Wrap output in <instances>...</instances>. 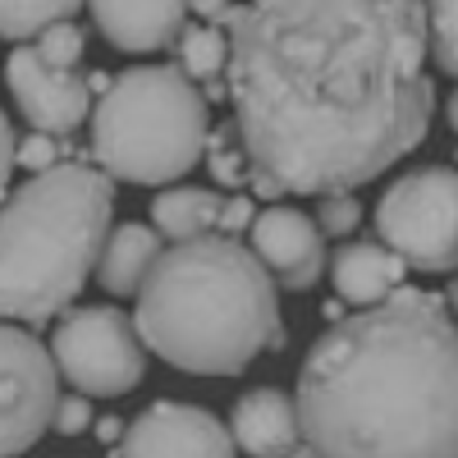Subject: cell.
I'll return each instance as SVG.
<instances>
[{"label":"cell","mask_w":458,"mask_h":458,"mask_svg":"<svg viewBox=\"0 0 458 458\" xmlns=\"http://www.w3.org/2000/svg\"><path fill=\"white\" fill-rule=\"evenodd\" d=\"M225 28V97L257 198L353 193L427 142L422 0H248Z\"/></svg>","instance_id":"cell-1"},{"label":"cell","mask_w":458,"mask_h":458,"mask_svg":"<svg viewBox=\"0 0 458 458\" xmlns=\"http://www.w3.org/2000/svg\"><path fill=\"white\" fill-rule=\"evenodd\" d=\"M298 440L317 458H458V330L422 289L330 321L293 390Z\"/></svg>","instance_id":"cell-2"},{"label":"cell","mask_w":458,"mask_h":458,"mask_svg":"<svg viewBox=\"0 0 458 458\" xmlns=\"http://www.w3.org/2000/svg\"><path fill=\"white\" fill-rule=\"evenodd\" d=\"M133 298L142 349L174 371L239 376L257 353L284 349L276 280L234 234H198L161 248Z\"/></svg>","instance_id":"cell-3"},{"label":"cell","mask_w":458,"mask_h":458,"mask_svg":"<svg viewBox=\"0 0 458 458\" xmlns=\"http://www.w3.org/2000/svg\"><path fill=\"white\" fill-rule=\"evenodd\" d=\"M114 183L97 165L55 161L0 202V321L47 326L92 280L110 234Z\"/></svg>","instance_id":"cell-4"},{"label":"cell","mask_w":458,"mask_h":458,"mask_svg":"<svg viewBox=\"0 0 458 458\" xmlns=\"http://www.w3.org/2000/svg\"><path fill=\"white\" fill-rule=\"evenodd\" d=\"M211 114L179 64H133L92 110V161L124 183H174L202 161Z\"/></svg>","instance_id":"cell-5"},{"label":"cell","mask_w":458,"mask_h":458,"mask_svg":"<svg viewBox=\"0 0 458 458\" xmlns=\"http://www.w3.org/2000/svg\"><path fill=\"white\" fill-rule=\"evenodd\" d=\"M376 234L408 271L449 276L458 261V174L454 165H417L386 188Z\"/></svg>","instance_id":"cell-6"},{"label":"cell","mask_w":458,"mask_h":458,"mask_svg":"<svg viewBox=\"0 0 458 458\" xmlns=\"http://www.w3.org/2000/svg\"><path fill=\"white\" fill-rule=\"evenodd\" d=\"M51 362L79 394L120 399L138 390L147 349L120 308H69L51 335Z\"/></svg>","instance_id":"cell-7"},{"label":"cell","mask_w":458,"mask_h":458,"mask_svg":"<svg viewBox=\"0 0 458 458\" xmlns=\"http://www.w3.org/2000/svg\"><path fill=\"white\" fill-rule=\"evenodd\" d=\"M60 371L32 330L0 321V458H19L51 431Z\"/></svg>","instance_id":"cell-8"},{"label":"cell","mask_w":458,"mask_h":458,"mask_svg":"<svg viewBox=\"0 0 458 458\" xmlns=\"http://www.w3.org/2000/svg\"><path fill=\"white\" fill-rule=\"evenodd\" d=\"M229 427L198 403L161 399L142 408L120 436V458H234Z\"/></svg>","instance_id":"cell-9"},{"label":"cell","mask_w":458,"mask_h":458,"mask_svg":"<svg viewBox=\"0 0 458 458\" xmlns=\"http://www.w3.org/2000/svg\"><path fill=\"white\" fill-rule=\"evenodd\" d=\"M5 83H10V97L19 106V114L37 129V133H51V138H69L88 120L92 110V92H88V79H79L73 69H51L37 60L32 47L23 51H10L5 60Z\"/></svg>","instance_id":"cell-10"},{"label":"cell","mask_w":458,"mask_h":458,"mask_svg":"<svg viewBox=\"0 0 458 458\" xmlns=\"http://www.w3.org/2000/svg\"><path fill=\"white\" fill-rule=\"evenodd\" d=\"M248 234H252V243H248L252 257L266 266V276L280 289L302 293L326 276V234L298 207H284V202L266 207L261 216H252Z\"/></svg>","instance_id":"cell-11"},{"label":"cell","mask_w":458,"mask_h":458,"mask_svg":"<svg viewBox=\"0 0 458 458\" xmlns=\"http://www.w3.org/2000/svg\"><path fill=\"white\" fill-rule=\"evenodd\" d=\"M88 10L114 51L151 55L179 37L188 0H88Z\"/></svg>","instance_id":"cell-12"},{"label":"cell","mask_w":458,"mask_h":458,"mask_svg":"<svg viewBox=\"0 0 458 458\" xmlns=\"http://www.w3.org/2000/svg\"><path fill=\"white\" fill-rule=\"evenodd\" d=\"M229 440H234V449H243L252 458H284L298 445L293 399L276 386L248 390L234 403V412H229Z\"/></svg>","instance_id":"cell-13"},{"label":"cell","mask_w":458,"mask_h":458,"mask_svg":"<svg viewBox=\"0 0 458 458\" xmlns=\"http://www.w3.org/2000/svg\"><path fill=\"white\" fill-rule=\"evenodd\" d=\"M403 257L390 252L386 243H344L335 257H330V280L339 289L344 302H358V308H371L380 302L390 289L403 284Z\"/></svg>","instance_id":"cell-14"},{"label":"cell","mask_w":458,"mask_h":458,"mask_svg":"<svg viewBox=\"0 0 458 458\" xmlns=\"http://www.w3.org/2000/svg\"><path fill=\"white\" fill-rule=\"evenodd\" d=\"M157 257H161V234L151 225L129 220V225L114 229V234H106V243L97 252V266H92L97 284L114 298H133Z\"/></svg>","instance_id":"cell-15"},{"label":"cell","mask_w":458,"mask_h":458,"mask_svg":"<svg viewBox=\"0 0 458 458\" xmlns=\"http://www.w3.org/2000/svg\"><path fill=\"white\" fill-rule=\"evenodd\" d=\"M216 211L220 198L211 188H165V193L151 202V229L161 239H198L216 229Z\"/></svg>","instance_id":"cell-16"},{"label":"cell","mask_w":458,"mask_h":458,"mask_svg":"<svg viewBox=\"0 0 458 458\" xmlns=\"http://www.w3.org/2000/svg\"><path fill=\"white\" fill-rule=\"evenodd\" d=\"M83 0H0V37L5 42H28L47 23L79 14Z\"/></svg>","instance_id":"cell-17"},{"label":"cell","mask_w":458,"mask_h":458,"mask_svg":"<svg viewBox=\"0 0 458 458\" xmlns=\"http://www.w3.org/2000/svg\"><path fill=\"white\" fill-rule=\"evenodd\" d=\"M179 69L188 73V79H216V73L225 69V37H220V28H179Z\"/></svg>","instance_id":"cell-18"},{"label":"cell","mask_w":458,"mask_h":458,"mask_svg":"<svg viewBox=\"0 0 458 458\" xmlns=\"http://www.w3.org/2000/svg\"><path fill=\"white\" fill-rule=\"evenodd\" d=\"M458 0H422V19H427V47L431 60L440 64L445 79L458 73Z\"/></svg>","instance_id":"cell-19"},{"label":"cell","mask_w":458,"mask_h":458,"mask_svg":"<svg viewBox=\"0 0 458 458\" xmlns=\"http://www.w3.org/2000/svg\"><path fill=\"white\" fill-rule=\"evenodd\" d=\"M37 60L42 64H51V69H73L83 60V51H88V42H83V28L73 23V19H55V23H47L42 32H37Z\"/></svg>","instance_id":"cell-20"},{"label":"cell","mask_w":458,"mask_h":458,"mask_svg":"<svg viewBox=\"0 0 458 458\" xmlns=\"http://www.w3.org/2000/svg\"><path fill=\"white\" fill-rule=\"evenodd\" d=\"M207 165H211L216 183H225V188L248 183V157H243V147H239V133H234V129L207 133Z\"/></svg>","instance_id":"cell-21"},{"label":"cell","mask_w":458,"mask_h":458,"mask_svg":"<svg viewBox=\"0 0 458 458\" xmlns=\"http://www.w3.org/2000/svg\"><path fill=\"white\" fill-rule=\"evenodd\" d=\"M362 225V202L353 193H321L317 198V229L330 239H344Z\"/></svg>","instance_id":"cell-22"},{"label":"cell","mask_w":458,"mask_h":458,"mask_svg":"<svg viewBox=\"0 0 458 458\" xmlns=\"http://www.w3.org/2000/svg\"><path fill=\"white\" fill-rule=\"evenodd\" d=\"M60 161V142L51 138V133H28V138H14V165H23V170H47V165H55Z\"/></svg>","instance_id":"cell-23"},{"label":"cell","mask_w":458,"mask_h":458,"mask_svg":"<svg viewBox=\"0 0 458 458\" xmlns=\"http://www.w3.org/2000/svg\"><path fill=\"white\" fill-rule=\"evenodd\" d=\"M92 427V403L88 394H60L55 412H51V431L55 436H83Z\"/></svg>","instance_id":"cell-24"},{"label":"cell","mask_w":458,"mask_h":458,"mask_svg":"<svg viewBox=\"0 0 458 458\" xmlns=\"http://www.w3.org/2000/svg\"><path fill=\"white\" fill-rule=\"evenodd\" d=\"M257 207L252 198H220V211H216V229L220 234H243V229L252 225Z\"/></svg>","instance_id":"cell-25"},{"label":"cell","mask_w":458,"mask_h":458,"mask_svg":"<svg viewBox=\"0 0 458 458\" xmlns=\"http://www.w3.org/2000/svg\"><path fill=\"white\" fill-rule=\"evenodd\" d=\"M10 174H14V129L5 120V110H0V198L10 188Z\"/></svg>","instance_id":"cell-26"},{"label":"cell","mask_w":458,"mask_h":458,"mask_svg":"<svg viewBox=\"0 0 458 458\" xmlns=\"http://www.w3.org/2000/svg\"><path fill=\"white\" fill-rule=\"evenodd\" d=\"M188 14H198V19H207V23H225L229 0H188Z\"/></svg>","instance_id":"cell-27"},{"label":"cell","mask_w":458,"mask_h":458,"mask_svg":"<svg viewBox=\"0 0 458 458\" xmlns=\"http://www.w3.org/2000/svg\"><path fill=\"white\" fill-rule=\"evenodd\" d=\"M97 436H101L106 445H114V440L124 436V422H120V417H101V422H97Z\"/></svg>","instance_id":"cell-28"},{"label":"cell","mask_w":458,"mask_h":458,"mask_svg":"<svg viewBox=\"0 0 458 458\" xmlns=\"http://www.w3.org/2000/svg\"><path fill=\"white\" fill-rule=\"evenodd\" d=\"M321 312H326V321H339V317H344V302H326Z\"/></svg>","instance_id":"cell-29"},{"label":"cell","mask_w":458,"mask_h":458,"mask_svg":"<svg viewBox=\"0 0 458 458\" xmlns=\"http://www.w3.org/2000/svg\"><path fill=\"white\" fill-rule=\"evenodd\" d=\"M284 458H317V454H312V449H308V445H302V440H298V445H293V449H289V454H284Z\"/></svg>","instance_id":"cell-30"}]
</instances>
